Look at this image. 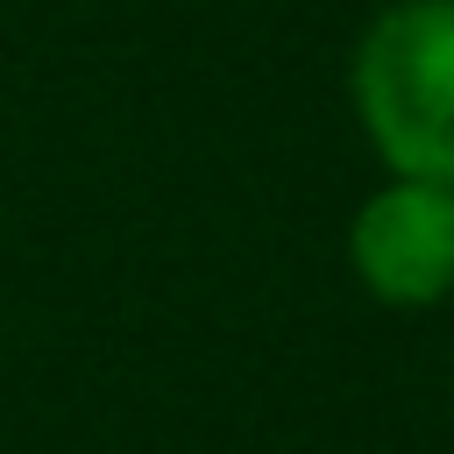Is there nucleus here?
I'll list each match as a JSON object with an SVG mask.
<instances>
[{"label": "nucleus", "instance_id": "nucleus-2", "mask_svg": "<svg viewBox=\"0 0 454 454\" xmlns=\"http://www.w3.org/2000/svg\"><path fill=\"white\" fill-rule=\"evenodd\" d=\"M355 277L383 305H433L454 291V192L390 177L376 199H362L348 227Z\"/></svg>", "mask_w": 454, "mask_h": 454}, {"label": "nucleus", "instance_id": "nucleus-1", "mask_svg": "<svg viewBox=\"0 0 454 454\" xmlns=\"http://www.w3.org/2000/svg\"><path fill=\"white\" fill-rule=\"evenodd\" d=\"M355 106L397 177L454 192V0H397L355 50Z\"/></svg>", "mask_w": 454, "mask_h": 454}]
</instances>
